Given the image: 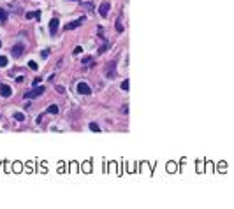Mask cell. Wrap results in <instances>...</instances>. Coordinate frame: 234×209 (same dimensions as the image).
Returning <instances> with one entry per match:
<instances>
[{"label": "cell", "mask_w": 234, "mask_h": 209, "mask_svg": "<svg viewBox=\"0 0 234 209\" xmlns=\"http://www.w3.org/2000/svg\"><path fill=\"white\" fill-rule=\"evenodd\" d=\"M104 74H106L107 79H115V77H116V60L109 62V63L104 67Z\"/></svg>", "instance_id": "6da1fadb"}, {"label": "cell", "mask_w": 234, "mask_h": 209, "mask_svg": "<svg viewBox=\"0 0 234 209\" xmlns=\"http://www.w3.org/2000/svg\"><path fill=\"white\" fill-rule=\"evenodd\" d=\"M44 92H46V90H44V86H39V84H37V86H34V90L26 92V93L23 95V98H28V100H30V98H37V97H40Z\"/></svg>", "instance_id": "7a4b0ae2"}, {"label": "cell", "mask_w": 234, "mask_h": 209, "mask_svg": "<svg viewBox=\"0 0 234 209\" xmlns=\"http://www.w3.org/2000/svg\"><path fill=\"white\" fill-rule=\"evenodd\" d=\"M11 55L14 58H20L25 55V46L23 44H16V46H13V49H11Z\"/></svg>", "instance_id": "3957f363"}, {"label": "cell", "mask_w": 234, "mask_h": 209, "mask_svg": "<svg viewBox=\"0 0 234 209\" xmlns=\"http://www.w3.org/2000/svg\"><path fill=\"white\" fill-rule=\"evenodd\" d=\"M109 9H111V5H109V2H102V4L99 5V14H100L102 18H106V16L109 14Z\"/></svg>", "instance_id": "277c9868"}, {"label": "cell", "mask_w": 234, "mask_h": 209, "mask_svg": "<svg viewBox=\"0 0 234 209\" xmlns=\"http://www.w3.org/2000/svg\"><path fill=\"white\" fill-rule=\"evenodd\" d=\"M78 93H81V95H90L92 93V88L86 84V83H78Z\"/></svg>", "instance_id": "5b68a950"}, {"label": "cell", "mask_w": 234, "mask_h": 209, "mask_svg": "<svg viewBox=\"0 0 234 209\" xmlns=\"http://www.w3.org/2000/svg\"><path fill=\"white\" fill-rule=\"evenodd\" d=\"M58 26H60V21L57 18L49 19V34L51 35H57V32H58Z\"/></svg>", "instance_id": "8992f818"}, {"label": "cell", "mask_w": 234, "mask_h": 209, "mask_svg": "<svg viewBox=\"0 0 234 209\" xmlns=\"http://www.w3.org/2000/svg\"><path fill=\"white\" fill-rule=\"evenodd\" d=\"M85 21V16H81L79 19H76V21H71V23H67L65 26H63V30H74V28H78L79 25Z\"/></svg>", "instance_id": "52a82bcc"}, {"label": "cell", "mask_w": 234, "mask_h": 209, "mask_svg": "<svg viewBox=\"0 0 234 209\" xmlns=\"http://www.w3.org/2000/svg\"><path fill=\"white\" fill-rule=\"evenodd\" d=\"M0 95H2V97H11V95H13L11 86H7V84H0Z\"/></svg>", "instance_id": "ba28073f"}, {"label": "cell", "mask_w": 234, "mask_h": 209, "mask_svg": "<svg viewBox=\"0 0 234 209\" xmlns=\"http://www.w3.org/2000/svg\"><path fill=\"white\" fill-rule=\"evenodd\" d=\"M81 63H83V67H93V65H95V58L93 56H85Z\"/></svg>", "instance_id": "9c48e42d"}, {"label": "cell", "mask_w": 234, "mask_h": 209, "mask_svg": "<svg viewBox=\"0 0 234 209\" xmlns=\"http://www.w3.org/2000/svg\"><path fill=\"white\" fill-rule=\"evenodd\" d=\"M5 21H7V11L0 7V25H5Z\"/></svg>", "instance_id": "30bf717a"}, {"label": "cell", "mask_w": 234, "mask_h": 209, "mask_svg": "<svg viewBox=\"0 0 234 209\" xmlns=\"http://www.w3.org/2000/svg\"><path fill=\"white\" fill-rule=\"evenodd\" d=\"M120 86H121V90H123V92H129V88H130V81H129V79H123Z\"/></svg>", "instance_id": "8fae6325"}, {"label": "cell", "mask_w": 234, "mask_h": 209, "mask_svg": "<svg viewBox=\"0 0 234 209\" xmlns=\"http://www.w3.org/2000/svg\"><path fill=\"white\" fill-rule=\"evenodd\" d=\"M39 16H40V12H34V11H28V12L25 14V18H26V19H32V18L39 19Z\"/></svg>", "instance_id": "7c38bea8"}, {"label": "cell", "mask_w": 234, "mask_h": 209, "mask_svg": "<svg viewBox=\"0 0 234 209\" xmlns=\"http://www.w3.org/2000/svg\"><path fill=\"white\" fill-rule=\"evenodd\" d=\"M88 128H90V130H93V132H100V127H99L97 123H93V121L88 125Z\"/></svg>", "instance_id": "4fadbf2b"}, {"label": "cell", "mask_w": 234, "mask_h": 209, "mask_svg": "<svg viewBox=\"0 0 234 209\" xmlns=\"http://www.w3.org/2000/svg\"><path fill=\"white\" fill-rule=\"evenodd\" d=\"M48 113L57 114V113H58V106H55V104H53V106H49V107H48Z\"/></svg>", "instance_id": "5bb4252c"}, {"label": "cell", "mask_w": 234, "mask_h": 209, "mask_svg": "<svg viewBox=\"0 0 234 209\" xmlns=\"http://www.w3.org/2000/svg\"><path fill=\"white\" fill-rule=\"evenodd\" d=\"M107 48H109V44H107V42H106V44H102V46L99 48V55H102V53H106V51H107Z\"/></svg>", "instance_id": "9a60e30c"}, {"label": "cell", "mask_w": 234, "mask_h": 209, "mask_svg": "<svg viewBox=\"0 0 234 209\" xmlns=\"http://www.w3.org/2000/svg\"><path fill=\"white\" fill-rule=\"evenodd\" d=\"M14 120H18V121H23V120H25V114H23V113H14Z\"/></svg>", "instance_id": "2e32d148"}, {"label": "cell", "mask_w": 234, "mask_h": 209, "mask_svg": "<svg viewBox=\"0 0 234 209\" xmlns=\"http://www.w3.org/2000/svg\"><path fill=\"white\" fill-rule=\"evenodd\" d=\"M28 67H30V69H34V70H37V69H39V65H37L34 60H30V62H28Z\"/></svg>", "instance_id": "e0dca14e"}, {"label": "cell", "mask_w": 234, "mask_h": 209, "mask_svg": "<svg viewBox=\"0 0 234 209\" xmlns=\"http://www.w3.org/2000/svg\"><path fill=\"white\" fill-rule=\"evenodd\" d=\"M115 28H116L118 32H123V25L120 23V19H118V21H116V25H115Z\"/></svg>", "instance_id": "ac0fdd59"}, {"label": "cell", "mask_w": 234, "mask_h": 209, "mask_svg": "<svg viewBox=\"0 0 234 209\" xmlns=\"http://www.w3.org/2000/svg\"><path fill=\"white\" fill-rule=\"evenodd\" d=\"M83 7H85V9H90V11H92V9H93V4H92V2H85V4H83Z\"/></svg>", "instance_id": "d6986e66"}, {"label": "cell", "mask_w": 234, "mask_h": 209, "mask_svg": "<svg viewBox=\"0 0 234 209\" xmlns=\"http://www.w3.org/2000/svg\"><path fill=\"white\" fill-rule=\"evenodd\" d=\"M5 65H7V58L0 56V67H5Z\"/></svg>", "instance_id": "ffe728a7"}, {"label": "cell", "mask_w": 234, "mask_h": 209, "mask_svg": "<svg viewBox=\"0 0 234 209\" xmlns=\"http://www.w3.org/2000/svg\"><path fill=\"white\" fill-rule=\"evenodd\" d=\"M57 92L63 95V93H65V88H63V86H60V84H57Z\"/></svg>", "instance_id": "44dd1931"}, {"label": "cell", "mask_w": 234, "mask_h": 209, "mask_svg": "<svg viewBox=\"0 0 234 209\" xmlns=\"http://www.w3.org/2000/svg\"><path fill=\"white\" fill-rule=\"evenodd\" d=\"M79 53H83V48H81V46H78V48L74 49V55H79Z\"/></svg>", "instance_id": "7402d4cb"}, {"label": "cell", "mask_w": 234, "mask_h": 209, "mask_svg": "<svg viewBox=\"0 0 234 209\" xmlns=\"http://www.w3.org/2000/svg\"><path fill=\"white\" fill-rule=\"evenodd\" d=\"M48 55H49V51H48V49H44V51L40 53V56H42V58H48Z\"/></svg>", "instance_id": "603a6c76"}, {"label": "cell", "mask_w": 234, "mask_h": 209, "mask_svg": "<svg viewBox=\"0 0 234 209\" xmlns=\"http://www.w3.org/2000/svg\"><path fill=\"white\" fill-rule=\"evenodd\" d=\"M40 83V77H35V79H34V83H32V84H34V86H37V84H39Z\"/></svg>", "instance_id": "cb8c5ba5"}, {"label": "cell", "mask_w": 234, "mask_h": 209, "mask_svg": "<svg viewBox=\"0 0 234 209\" xmlns=\"http://www.w3.org/2000/svg\"><path fill=\"white\" fill-rule=\"evenodd\" d=\"M121 113L127 114V113H129V107H127V106H123V107H121Z\"/></svg>", "instance_id": "d4e9b609"}, {"label": "cell", "mask_w": 234, "mask_h": 209, "mask_svg": "<svg viewBox=\"0 0 234 209\" xmlns=\"http://www.w3.org/2000/svg\"><path fill=\"white\" fill-rule=\"evenodd\" d=\"M71 2H76V0H71Z\"/></svg>", "instance_id": "484cf974"}, {"label": "cell", "mask_w": 234, "mask_h": 209, "mask_svg": "<svg viewBox=\"0 0 234 209\" xmlns=\"http://www.w3.org/2000/svg\"><path fill=\"white\" fill-rule=\"evenodd\" d=\"M0 46H2V44H0Z\"/></svg>", "instance_id": "4316f807"}]
</instances>
